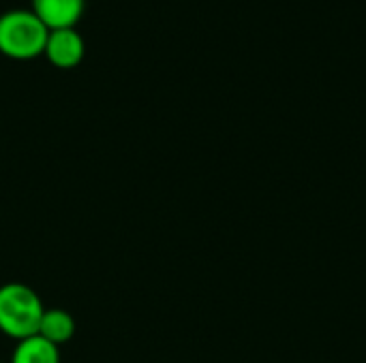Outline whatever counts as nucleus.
I'll use <instances>...</instances> for the list:
<instances>
[{"label":"nucleus","instance_id":"1","mask_svg":"<svg viewBox=\"0 0 366 363\" xmlns=\"http://www.w3.org/2000/svg\"><path fill=\"white\" fill-rule=\"evenodd\" d=\"M43 312L41 297L30 287L19 282L0 287V332L9 338L19 342L36 336Z\"/></svg>","mask_w":366,"mask_h":363},{"label":"nucleus","instance_id":"5","mask_svg":"<svg viewBox=\"0 0 366 363\" xmlns=\"http://www.w3.org/2000/svg\"><path fill=\"white\" fill-rule=\"evenodd\" d=\"M11 363H60V351L56 344L36 334L32 338L19 340Z\"/></svg>","mask_w":366,"mask_h":363},{"label":"nucleus","instance_id":"2","mask_svg":"<svg viewBox=\"0 0 366 363\" xmlns=\"http://www.w3.org/2000/svg\"><path fill=\"white\" fill-rule=\"evenodd\" d=\"M49 28L34 9H6L0 13V49L15 58H30L45 49Z\"/></svg>","mask_w":366,"mask_h":363},{"label":"nucleus","instance_id":"4","mask_svg":"<svg viewBox=\"0 0 366 363\" xmlns=\"http://www.w3.org/2000/svg\"><path fill=\"white\" fill-rule=\"evenodd\" d=\"M84 2L86 0H32V6L47 28H62L73 26L79 19Z\"/></svg>","mask_w":366,"mask_h":363},{"label":"nucleus","instance_id":"3","mask_svg":"<svg viewBox=\"0 0 366 363\" xmlns=\"http://www.w3.org/2000/svg\"><path fill=\"white\" fill-rule=\"evenodd\" d=\"M45 53L58 66H75L84 56V36L73 26L49 28Z\"/></svg>","mask_w":366,"mask_h":363},{"label":"nucleus","instance_id":"6","mask_svg":"<svg viewBox=\"0 0 366 363\" xmlns=\"http://www.w3.org/2000/svg\"><path fill=\"white\" fill-rule=\"evenodd\" d=\"M75 334V321L69 312L54 308V310H45L43 319H41V327H39V336L45 338L47 342L60 347L64 342H69Z\"/></svg>","mask_w":366,"mask_h":363}]
</instances>
